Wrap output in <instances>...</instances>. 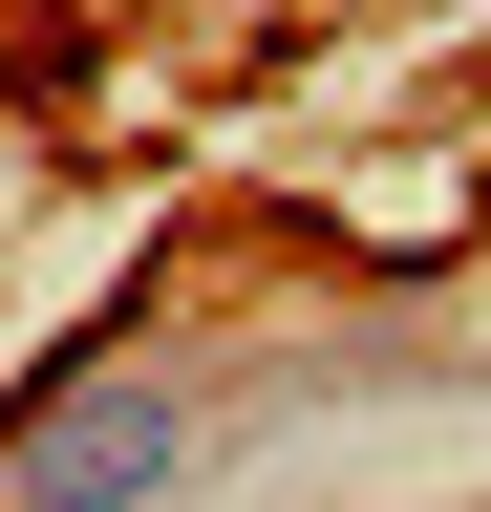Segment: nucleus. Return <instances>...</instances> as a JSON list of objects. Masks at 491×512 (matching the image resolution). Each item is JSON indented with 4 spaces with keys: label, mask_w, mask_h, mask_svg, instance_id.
Returning <instances> with one entry per match:
<instances>
[{
    "label": "nucleus",
    "mask_w": 491,
    "mask_h": 512,
    "mask_svg": "<svg viewBox=\"0 0 491 512\" xmlns=\"http://www.w3.org/2000/svg\"><path fill=\"white\" fill-rule=\"evenodd\" d=\"M214 427H235V384H214V363L107 342V363H65L22 427H0V512H150V491H193V470H214Z\"/></svg>",
    "instance_id": "nucleus-1"
}]
</instances>
